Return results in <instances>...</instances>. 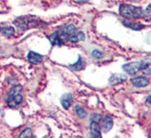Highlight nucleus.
Listing matches in <instances>:
<instances>
[{"label": "nucleus", "mask_w": 151, "mask_h": 138, "mask_svg": "<svg viewBox=\"0 0 151 138\" xmlns=\"http://www.w3.org/2000/svg\"><path fill=\"white\" fill-rule=\"evenodd\" d=\"M112 126H113V121L110 117L107 116L102 120L101 128H102V131L104 133H108L109 131L112 128Z\"/></svg>", "instance_id": "nucleus-8"}, {"label": "nucleus", "mask_w": 151, "mask_h": 138, "mask_svg": "<svg viewBox=\"0 0 151 138\" xmlns=\"http://www.w3.org/2000/svg\"><path fill=\"white\" fill-rule=\"evenodd\" d=\"M132 83L135 87H145L149 83V81L145 77H136L134 79Z\"/></svg>", "instance_id": "nucleus-12"}, {"label": "nucleus", "mask_w": 151, "mask_h": 138, "mask_svg": "<svg viewBox=\"0 0 151 138\" xmlns=\"http://www.w3.org/2000/svg\"><path fill=\"white\" fill-rule=\"evenodd\" d=\"M22 87L21 86H15L11 89L9 92V95L6 98V104L11 109H15L19 107L22 102V96L21 95Z\"/></svg>", "instance_id": "nucleus-4"}, {"label": "nucleus", "mask_w": 151, "mask_h": 138, "mask_svg": "<svg viewBox=\"0 0 151 138\" xmlns=\"http://www.w3.org/2000/svg\"><path fill=\"white\" fill-rule=\"evenodd\" d=\"M143 18L146 21H151V4L147 8L146 11L143 13Z\"/></svg>", "instance_id": "nucleus-17"}, {"label": "nucleus", "mask_w": 151, "mask_h": 138, "mask_svg": "<svg viewBox=\"0 0 151 138\" xmlns=\"http://www.w3.org/2000/svg\"><path fill=\"white\" fill-rule=\"evenodd\" d=\"M27 58H28L29 62H31L32 64H38V63L42 62V60H43V56L35 53V52L31 51V52H29Z\"/></svg>", "instance_id": "nucleus-10"}, {"label": "nucleus", "mask_w": 151, "mask_h": 138, "mask_svg": "<svg viewBox=\"0 0 151 138\" xmlns=\"http://www.w3.org/2000/svg\"><path fill=\"white\" fill-rule=\"evenodd\" d=\"M147 102L151 105V96H149L147 97Z\"/></svg>", "instance_id": "nucleus-22"}, {"label": "nucleus", "mask_w": 151, "mask_h": 138, "mask_svg": "<svg viewBox=\"0 0 151 138\" xmlns=\"http://www.w3.org/2000/svg\"><path fill=\"white\" fill-rule=\"evenodd\" d=\"M79 2H84V1H86V0H78Z\"/></svg>", "instance_id": "nucleus-23"}, {"label": "nucleus", "mask_w": 151, "mask_h": 138, "mask_svg": "<svg viewBox=\"0 0 151 138\" xmlns=\"http://www.w3.org/2000/svg\"><path fill=\"white\" fill-rule=\"evenodd\" d=\"M92 56H93L94 58H101L103 57V53L101 51L96 49V50H94L93 52H92Z\"/></svg>", "instance_id": "nucleus-19"}, {"label": "nucleus", "mask_w": 151, "mask_h": 138, "mask_svg": "<svg viewBox=\"0 0 151 138\" xmlns=\"http://www.w3.org/2000/svg\"><path fill=\"white\" fill-rule=\"evenodd\" d=\"M48 39L53 45H61L66 41L71 43L83 41L84 40V34L82 32H78L73 24H68L48 36Z\"/></svg>", "instance_id": "nucleus-1"}, {"label": "nucleus", "mask_w": 151, "mask_h": 138, "mask_svg": "<svg viewBox=\"0 0 151 138\" xmlns=\"http://www.w3.org/2000/svg\"><path fill=\"white\" fill-rule=\"evenodd\" d=\"M60 102L62 107L65 109H68L71 106V104H73V96H71L70 94H65L61 96Z\"/></svg>", "instance_id": "nucleus-9"}, {"label": "nucleus", "mask_w": 151, "mask_h": 138, "mask_svg": "<svg viewBox=\"0 0 151 138\" xmlns=\"http://www.w3.org/2000/svg\"><path fill=\"white\" fill-rule=\"evenodd\" d=\"M75 112H76V114H77V116L78 117H80L81 119H83V118H85L86 117V111H85L83 108H81V107H75Z\"/></svg>", "instance_id": "nucleus-16"}, {"label": "nucleus", "mask_w": 151, "mask_h": 138, "mask_svg": "<svg viewBox=\"0 0 151 138\" xmlns=\"http://www.w3.org/2000/svg\"><path fill=\"white\" fill-rule=\"evenodd\" d=\"M85 67V62L82 58V57H78V60L77 62L73 63L70 65V68H73L75 70H81Z\"/></svg>", "instance_id": "nucleus-15"}, {"label": "nucleus", "mask_w": 151, "mask_h": 138, "mask_svg": "<svg viewBox=\"0 0 151 138\" xmlns=\"http://www.w3.org/2000/svg\"><path fill=\"white\" fill-rule=\"evenodd\" d=\"M147 41L149 44H151V32L148 34V36H147Z\"/></svg>", "instance_id": "nucleus-21"}, {"label": "nucleus", "mask_w": 151, "mask_h": 138, "mask_svg": "<svg viewBox=\"0 0 151 138\" xmlns=\"http://www.w3.org/2000/svg\"><path fill=\"white\" fill-rule=\"evenodd\" d=\"M90 132L91 135L93 137H101V131L98 125V122L92 121L90 124Z\"/></svg>", "instance_id": "nucleus-11"}, {"label": "nucleus", "mask_w": 151, "mask_h": 138, "mask_svg": "<svg viewBox=\"0 0 151 138\" xmlns=\"http://www.w3.org/2000/svg\"><path fill=\"white\" fill-rule=\"evenodd\" d=\"M19 137H32V130L30 128L25 129L23 132H22V134H19Z\"/></svg>", "instance_id": "nucleus-18"}, {"label": "nucleus", "mask_w": 151, "mask_h": 138, "mask_svg": "<svg viewBox=\"0 0 151 138\" xmlns=\"http://www.w3.org/2000/svg\"><path fill=\"white\" fill-rule=\"evenodd\" d=\"M41 21L32 16H22L14 21V24L21 30H27L31 28L38 27L41 25Z\"/></svg>", "instance_id": "nucleus-2"}, {"label": "nucleus", "mask_w": 151, "mask_h": 138, "mask_svg": "<svg viewBox=\"0 0 151 138\" xmlns=\"http://www.w3.org/2000/svg\"><path fill=\"white\" fill-rule=\"evenodd\" d=\"M127 80V76L124 75V74H113L111 75V77L109 78V83L115 85V84H119L122 83L123 82H125Z\"/></svg>", "instance_id": "nucleus-7"}, {"label": "nucleus", "mask_w": 151, "mask_h": 138, "mask_svg": "<svg viewBox=\"0 0 151 138\" xmlns=\"http://www.w3.org/2000/svg\"><path fill=\"white\" fill-rule=\"evenodd\" d=\"M122 69L124 71H126L130 75H135L137 72L140 70V61H134V62H130L125 65H123Z\"/></svg>", "instance_id": "nucleus-5"}, {"label": "nucleus", "mask_w": 151, "mask_h": 138, "mask_svg": "<svg viewBox=\"0 0 151 138\" xmlns=\"http://www.w3.org/2000/svg\"><path fill=\"white\" fill-rule=\"evenodd\" d=\"M140 70L147 75L151 74V58H144L140 61Z\"/></svg>", "instance_id": "nucleus-6"}, {"label": "nucleus", "mask_w": 151, "mask_h": 138, "mask_svg": "<svg viewBox=\"0 0 151 138\" xmlns=\"http://www.w3.org/2000/svg\"><path fill=\"white\" fill-rule=\"evenodd\" d=\"M0 32L6 36H12L15 34V30L11 26H0Z\"/></svg>", "instance_id": "nucleus-13"}, {"label": "nucleus", "mask_w": 151, "mask_h": 138, "mask_svg": "<svg viewBox=\"0 0 151 138\" xmlns=\"http://www.w3.org/2000/svg\"><path fill=\"white\" fill-rule=\"evenodd\" d=\"M143 9L140 6L123 4L120 6V14L126 19H139L143 17Z\"/></svg>", "instance_id": "nucleus-3"}, {"label": "nucleus", "mask_w": 151, "mask_h": 138, "mask_svg": "<svg viewBox=\"0 0 151 138\" xmlns=\"http://www.w3.org/2000/svg\"><path fill=\"white\" fill-rule=\"evenodd\" d=\"M122 24L126 27L133 29L135 31H140L144 28V25L140 24V23H136V22H122Z\"/></svg>", "instance_id": "nucleus-14"}, {"label": "nucleus", "mask_w": 151, "mask_h": 138, "mask_svg": "<svg viewBox=\"0 0 151 138\" xmlns=\"http://www.w3.org/2000/svg\"><path fill=\"white\" fill-rule=\"evenodd\" d=\"M91 119H92V121H96V122H98V121L101 120V116L98 115V114H95V115L92 116Z\"/></svg>", "instance_id": "nucleus-20"}]
</instances>
